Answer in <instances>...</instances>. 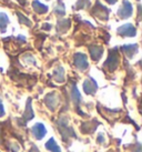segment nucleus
<instances>
[{"label":"nucleus","mask_w":142,"mask_h":152,"mask_svg":"<svg viewBox=\"0 0 142 152\" xmlns=\"http://www.w3.org/2000/svg\"><path fill=\"white\" fill-rule=\"evenodd\" d=\"M58 127L60 130V134L62 138L63 141H67L68 138L71 137H75V132L72 130V128H70L68 126V120L66 118H61L58 121Z\"/></svg>","instance_id":"nucleus-1"},{"label":"nucleus","mask_w":142,"mask_h":152,"mask_svg":"<svg viewBox=\"0 0 142 152\" xmlns=\"http://www.w3.org/2000/svg\"><path fill=\"white\" fill-rule=\"evenodd\" d=\"M118 64H119V57L117 53V49H112L109 52V58L105 61V66L110 71H113L118 67Z\"/></svg>","instance_id":"nucleus-2"},{"label":"nucleus","mask_w":142,"mask_h":152,"mask_svg":"<svg viewBox=\"0 0 142 152\" xmlns=\"http://www.w3.org/2000/svg\"><path fill=\"white\" fill-rule=\"evenodd\" d=\"M75 64L80 70H86L88 68V59L87 56L83 53H77L75 55Z\"/></svg>","instance_id":"nucleus-3"},{"label":"nucleus","mask_w":142,"mask_h":152,"mask_svg":"<svg viewBox=\"0 0 142 152\" xmlns=\"http://www.w3.org/2000/svg\"><path fill=\"white\" fill-rule=\"evenodd\" d=\"M31 132H32V134H34V137L36 139L41 140L46 135L47 130L42 123H36L34 127L31 128Z\"/></svg>","instance_id":"nucleus-4"},{"label":"nucleus","mask_w":142,"mask_h":152,"mask_svg":"<svg viewBox=\"0 0 142 152\" xmlns=\"http://www.w3.org/2000/svg\"><path fill=\"white\" fill-rule=\"evenodd\" d=\"M118 34L120 36H128V37H132L135 34V28L131 23H127V25L122 26L118 29Z\"/></svg>","instance_id":"nucleus-5"},{"label":"nucleus","mask_w":142,"mask_h":152,"mask_svg":"<svg viewBox=\"0 0 142 152\" xmlns=\"http://www.w3.org/2000/svg\"><path fill=\"white\" fill-rule=\"evenodd\" d=\"M131 13H132V6H131V4L128 2V1H123L122 7L118 11V15L121 18H128L131 16Z\"/></svg>","instance_id":"nucleus-6"},{"label":"nucleus","mask_w":142,"mask_h":152,"mask_svg":"<svg viewBox=\"0 0 142 152\" xmlns=\"http://www.w3.org/2000/svg\"><path fill=\"white\" fill-rule=\"evenodd\" d=\"M97 89H98L97 82L93 79H91V78H89L88 80H86V82L83 83V90L88 94H94Z\"/></svg>","instance_id":"nucleus-7"},{"label":"nucleus","mask_w":142,"mask_h":152,"mask_svg":"<svg viewBox=\"0 0 142 152\" xmlns=\"http://www.w3.org/2000/svg\"><path fill=\"white\" fill-rule=\"evenodd\" d=\"M34 111H32V108H31V99H28V102H27V107H26V111L23 115H22V123L25 124L28 121H30L31 119L34 118Z\"/></svg>","instance_id":"nucleus-8"},{"label":"nucleus","mask_w":142,"mask_h":152,"mask_svg":"<svg viewBox=\"0 0 142 152\" xmlns=\"http://www.w3.org/2000/svg\"><path fill=\"white\" fill-rule=\"evenodd\" d=\"M45 102H46L47 107H48L50 110H54L56 109V107H57V104H58V100H57V97H56L54 93L48 94V96L46 97Z\"/></svg>","instance_id":"nucleus-9"},{"label":"nucleus","mask_w":142,"mask_h":152,"mask_svg":"<svg viewBox=\"0 0 142 152\" xmlns=\"http://www.w3.org/2000/svg\"><path fill=\"white\" fill-rule=\"evenodd\" d=\"M89 50H90V56L93 60H99L102 56V52H103V49L101 47L98 46H91L89 47Z\"/></svg>","instance_id":"nucleus-10"},{"label":"nucleus","mask_w":142,"mask_h":152,"mask_svg":"<svg viewBox=\"0 0 142 152\" xmlns=\"http://www.w3.org/2000/svg\"><path fill=\"white\" fill-rule=\"evenodd\" d=\"M46 148L51 152H61V149L59 148V145L57 144V142L54 141L53 138H51V139H49L47 141Z\"/></svg>","instance_id":"nucleus-11"},{"label":"nucleus","mask_w":142,"mask_h":152,"mask_svg":"<svg viewBox=\"0 0 142 152\" xmlns=\"http://www.w3.org/2000/svg\"><path fill=\"white\" fill-rule=\"evenodd\" d=\"M32 6H34V11L37 13H45L48 11V7L45 6V4H40V2H38V1H34Z\"/></svg>","instance_id":"nucleus-12"},{"label":"nucleus","mask_w":142,"mask_h":152,"mask_svg":"<svg viewBox=\"0 0 142 152\" xmlns=\"http://www.w3.org/2000/svg\"><path fill=\"white\" fill-rule=\"evenodd\" d=\"M63 76H64V70H63V68L59 67L58 69H56V70L53 71L54 79L58 81V82H62V81L64 80Z\"/></svg>","instance_id":"nucleus-13"},{"label":"nucleus","mask_w":142,"mask_h":152,"mask_svg":"<svg viewBox=\"0 0 142 152\" xmlns=\"http://www.w3.org/2000/svg\"><path fill=\"white\" fill-rule=\"evenodd\" d=\"M122 49H123V51L128 55V57L131 58V57L133 56V53H135V52L138 51V46H137V45H134V46H132V45H131V46H123Z\"/></svg>","instance_id":"nucleus-14"},{"label":"nucleus","mask_w":142,"mask_h":152,"mask_svg":"<svg viewBox=\"0 0 142 152\" xmlns=\"http://www.w3.org/2000/svg\"><path fill=\"white\" fill-rule=\"evenodd\" d=\"M71 99H72V101L75 102V104H78V103L81 101V96H80L78 89L75 88V86L72 87V91H71Z\"/></svg>","instance_id":"nucleus-15"},{"label":"nucleus","mask_w":142,"mask_h":152,"mask_svg":"<svg viewBox=\"0 0 142 152\" xmlns=\"http://www.w3.org/2000/svg\"><path fill=\"white\" fill-rule=\"evenodd\" d=\"M9 22L8 17L4 15V13H0V30L4 32L6 31V28H7V25Z\"/></svg>","instance_id":"nucleus-16"},{"label":"nucleus","mask_w":142,"mask_h":152,"mask_svg":"<svg viewBox=\"0 0 142 152\" xmlns=\"http://www.w3.org/2000/svg\"><path fill=\"white\" fill-rule=\"evenodd\" d=\"M18 17H19V19H20L21 23H23V25H27L28 27H30V26H31V22H30L29 20L27 19V18L23 17V16H22V13H20V12L18 13Z\"/></svg>","instance_id":"nucleus-17"},{"label":"nucleus","mask_w":142,"mask_h":152,"mask_svg":"<svg viewBox=\"0 0 142 152\" xmlns=\"http://www.w3.org/2000/svg\"><path fill=\"white\" fill-rule=\"evenodd\" d=\"M4 115V106H2V102H1V99H0V118Z\"/></svg>","instance_id":"nucleus-18"},{"label":"nucleus","mask_w":142,"mask_h":152,"mask_svg":"<svg viewBox=\"0 0 142 152\" xmlns=\"http://www.w3.org/2000/svg\"><path fill=\"white\" fill-rule=\"evenodd\" d=\"M98 141H99L100 143H102V142L105 141V139H103V135H102V134H99V138H98Z\"/></svg>","instance_id":"nucleus-19"},{"label":"nucleus","mask_w":142,"mask_h":152,"mask_svg":"<svg viewBox=\"0 0 142 152\" xmlns=\"http://www.w3.org/2000/svg\"><path fill=\"white\" fill-rule=\"evenodd\" d=\"M107 1H108L109 4H114V2L117 1V0H107Z\"/></svg>","instance_id":"nucleus-20"},{"label":"nucleus","mask_w":142,"mask_h":152,"mask_svg":"<svg viewBox=\"0 0 142 152\" xmlns=\"http://www.w3.org/2000/svg\"><path fill=\"white\" fill-rule=\"evenodd\" d=\"M18 1H19V2H20V4H25V0H18Z\"/></svg>","instance_id":"nucleus-21"}]
</instances>
